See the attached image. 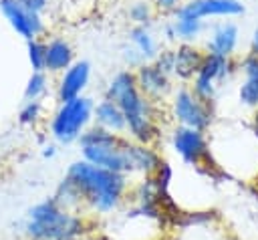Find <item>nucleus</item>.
Segmentation results:
<instances>
[{
	"mask_svg": "<svg viewBox=\"0 0 258 240\" xmlns=\"http://www.w3.org/2000/svg\"><path fill=\"white\" fill-rule=\"evenodd\" d=\"M77 143H79L81 159L93 165L123 173L127 177L153 175L163 161L155 145L137 143L127 135H117L97 125H91L79 137Z\"/></svg>",
	"mask_w": 258,
	"mask_h": 240,
	"instance_id": "1",
	"label": "nucleus"
},
{
	"mask_svg": "<svg viewBox=\"0 0 258 240\" xmlns=\"http://www.w3.org/2000/svg\"><path fill=\"white\" fill-rule=\"evenodd\" d=\"M169 113L175 125L191 127L200 131H206L214 121L212 101L198 97L189 85H179L177 89H173L169 101Z\"/></svg>",
	"mask_w": 258,
	"mask_h": 240,
	"instance_id": "6",
	"label": "nucleus"
},
{
	"mask_svg": "<svg viewBox=\"0 0 258 240\" xmlns=\"http://www.w3.org/2000/svg\"><path fill=\"white\" fill-rule=\"evenodd\" d=\"M93 125L105 129V131H111V133H117V135H125V115L121 111V107L115 103V101H109V99H101L95 103L93 107Z\"/></svg>",
	"mask_w": 258,
	"mask_h": 240,
	"instance_id": "16",
	"label": "nucleus"
},
{
	"mask_svg": "<svg viewBox=\"0 0 258 240\" xmlns=\"http://www.w3.org/2000/svg\"><path fill=\"white\" fill-rule=\"evenodd\" d=\"M91 79V65L87 61H75L64 73H60L58 77V85H56V99L58 103L77 99L83 95V91L87 89Z\"/></svg>",
	"mask_w": 258,
	"mask_h": 240,
	"instance_id": "12",
	"label": "nucleus"
},
{
	"mask_svg": "<svg viewBox=\"0 0 258 240\" xmlns=\"http://www.w3.org/2000/svg\"><path fill=\"white\" fill-rule=\"evenodd\" d=\"M46 89H48V79H46L44 71H38V73L32 71L26 91H24V97H26V101H38L46 93Z\"/></svg>",
	"mask_w": 258,
	"mask_h": 240,
	"instance_id": "20",
	"label": "nucleus"
},
{
	"mask_svg": "<svg viewBox=\"0 0 258 240\" xmlns=\"http://www.w3.org/2000/svg\"><path fill=\"white\" fill-rule=\"evenodd\" d=\"M163 34H165V40H169V42H171V40H177V38H175V30H173L171 20H169V22L163 26Z\"/></svg>",
	"mask_w": 258,
	"mask_h": 240,
	"instance_id": "27",
	"label": "nucleus"
},
{
	"mask_svg": "<svg viewBox=\"0 0 258 240\" xmlns=\"http://www.w3.org/2000/svg\"><path fill=\"white\" fill-rule=\"evenodd\" d=\"M93 99L85 95L58 103L48 121L50 137L60 145L77 143L79 137L93 125Z\"/></svg>",
	"mask_w": 258,
	"mask_h": 240,
	"instance_id": "5",
	"label": "nucleus"
},
{
	"mask_svg": "<svg viewBox=\"0 0 258 240\" xmlns=\"http://www.w3.org/2000/svg\"><path fill=\"white\" fill-rule=\"evenodd\" d=\"M252 133H254V137L258 141V107L254 109V117H252Z\"/></svg>",
	"mask_w": 258,
	"mask_h": 240,
	"instance_id": "30",
	"label": "nucleus"
},
{
	"mask_svg": "<svg viewBox=\"0 0 258 240\" xmlns=\"http://www.w3.org/2000/svg\"><path fill=\"white\" fill-rule=\"evenodd\" d=\"M175 58H173V77H177L183 83H191V79L198 75L206 52H202L194 42H179L177 48L173 50Z\"/></svg>",
	"mask_w": 258,
	"mask_h": 240,
	"instance_id": "14",
	"label": "nucleus"
},
{
	"mask_svg": "<svg viewBox=\"0 0 258 240\" xmlns=\"http://www.w3.org/2000/svg\"><path fill=\"white\" fill-rule=\"evenodd\" d=\"M28 61L34 73L44 71V58H46V42L40 38H32L28 40Z\"/></svg>",
	"mask_w": 258,
	"mask_h": 240,
	"instance_id": "21",
	"label": "nucleus"
},
{
	"mask_svg": "<svg viewBox=\"0 0 258 240\" xmlns=\"http://www.w3.org/2000/svg\"><path fill=\"white\" fill-rule=\"evenodd\" d=\"M73 63H75V50L67 38L52 36L46 40V58H44V71L46 73L60 75Z\"/></svg>",
	"mask_w": 258,
	"mask_h": 240,
	"instance_id": "15",
	"label": "nucleus"
},
{
	"mask_svg": "<svg viewBox=\"0 0 258 240\" xmlns=\"http://www.w3.org/2000/svg\"><path fill=\"white\" fill-rule=\"evenodd\" d=\"M95 228V220L85 212L62 208L52 196L26 210L22 220L24 240H83Z\"/></svg>",
	"mask_w": 258,
	"mask_h": 240,
	"instance_id": "4",
	"label": "nucleus"
},
{
	"mask_svg": "<svg viewBox=\"0 0 258 240\" xmlns=\"http://www.w3.org/2000/svg\"><path fill=\"white\" fill-rule=\"evenodd\" d=\"M155 8L161 12H177L181 8V0H155Z\"/></svg>",
	"mask_w": 258,
	"mask_h": 240,
	"instance_id": "25",
	"label": "nucleus"
},
{
	"mask_svg": "<svg viewBox=\"0 0 258 240\" xmlns=\"http://www.w3.org/2000/svg\"><path fill=\"white\" fill-rule=\"evenodd\" d=\"M105 99L115 101L125 115V135L137 143L155 145L161 133L157 103L149 101L137 87L133 71H119L105 89Z\"/></svg>",
	"mask_w": 258,
	"mask_h": 240,
	"instance_id": "3",
	"label": "nucleus"
},
{
	"mask_svg": "<svg viewBox=\"0 0 258 240\" xmlns=\"http://www.w3.org/2000/svg\"><path fill=\"white\" fill-rule=\"evenodd\" d=\"M169 141H171L173 151L187 165L204 167L208 171L216 169V163L212 161V151H210V141L206 137V131L175 125Z\"/></svg>",
	"mask_w": 258,
	"mask_h": 240,
	"instance_id": "7",
	"label": "nucleus"
},
{
	"mask_svg": "<svg viewBox=\"0 0 258 240\" xmlns=\"http://www.w3.org/2000/svg\"><path fill=\"white\" fill-rule=\"evenodd\" d=\"M238 38H240L238 26L230 20H224L212 28L210 38L206 40V50L224 58H232L238 48Z\"/></svg>",
	"mask_w": 258,
	"mask_h": 240,
	"instance_id": "13",
	"label": "nucleus"
},
{
	"mask_svg": "<svg viewBox=\"0 0 258 240\" xmlns=\"http://www.w3.org/2000/svg\"><path fill=\"white\" fill-rule=\"evenodd\" d=\"M64 177L75 186L83 212L95 218H107L119 212L129 202L131 177L77 159L67 167Z\"/></svg>",
	"mask_w": 258,
	"mask_h": 240,
	"instance_id": "2",
	"label": "nucleus"
},
{
	"mask_svg": "<svg viewBox=\"0 0 258 240\" xmlns=\"http://www.w3.org/2000/svg\"><path fill=\"white\" fill-rule=\"evenodd\" d=\"M42 155L44 157H54L56 155V147L54 145H44L42 147Z\"/></svg>",
	"mask_w": 258,
	"mask_h": 240,
	"instance_id": "31",
	"label": "nucleus"
},
{
	"mask_svg": "<svg viewBox=\"0 0 258 240\" xmlns=\"http://www.w3.org/2000/svg\"><path fill=\"white\" fill-rule=\"evenodd\" d=\"M171 24H173V30H175V38L179 42H194V40H198L200 34L204 32V28H206L204 20L185 18V16H173Z\"/></svg>",
	"mask_w": 258,
	"mask_h": 240,
	"instance_id": "19",
	"label": "nucleus"
},
{
	"mask_svg": "<svg viewBox=\"0 0 258 240\" xmlns=\"http://www.w3.org/2000/svg\"><path fill=\"white\" fill-rule=\"evenodd\" d=\"M0 10L10 20L12 28L26 40L38 38L44 32V20L40 14L26 10L18 0H0Z\"/></svg>",
	"mask_w": 258,
	"mask_h": 240,
	"instance_id": "9",
	"label": "nucleus"
},
{
	"mask_svg": "<svg viewBox=\"0 0 258 240\" xmlns=\"http://www.w3.org/2000/svg\"><path fill=\"white\" fill-rule=\"evenodd\" d=\"M129 18L135 26H147L153 18V8L147 2H135L129 6Z\"/></svg>",
	"mask_w": 258,
	"mask_h": 240,
	"instance_id": "22",
	"label": "nucleus"
},
{
	"mask_svg": "<svg viewBox=\"0 0 258 240\" xmlns=\"http://www.w3.org/2000/svg\"><path fill=\"white\" fill-rule=\"evenodd\" d=\"M240 69L244 73V81L238 89L240 103L256 109L258 107V56L252 52H246L244 58H240Z\"/></svg>",
	"mask_w": 258,
	"mask_h": 240,
	"instance_id": "17",
	"label": "nucleus"
},
{
	"mask_svg": "<svg viewBox=\"0 0 258 240\" xmlns=\"http://www.w3.org/2000/svg\"><path fill=\"white\" fill-rule=\"evenodd\" d=\"M129 42L137 50V54L143 58V63H151L157 56V42L147 26H133L129 30Z\"/></svg>",
	"mask_w": 258,
	"mask_h": 240,
	"instance_id": "18",
	"label": "nucleus"
},
{
	"mask_svg": "<svg viewBox=\"0 0 258 240\" xmlns=\"http://www.w3.org/2000/svg\"><path fill=\"white\" fill-rule=\"evenodd\" d=\"M133 75H135V83H137L139 91L149 101H153V103H159L169 93H173V89H171V77H167L165 73H161L153 63H143L141 67H137L133 71Z\"/></svg>",
	"mask_w": 258,
	"mask_h": 240,
	"instance_id": "11",
	"label": "nucleus"
},
{
	"mask_svg": "<svg viewBox=\"0 0 258 240\" xmlns=\"http://www.w3.org/2000/svg\"><path fill=\"white\" fill-rule=\"evenodd\" d=\"M83 240H111V238H109V236H107L105 232H99V230H93V232H91L89 236H85Z\"/></svg>",
	"mask_w": 258,
	"mask_h": 240,
	"instance_id": "28",
	"label": "nucleus"
},
{
	"mask_svg": "<svg viewBox=\"0 0 258 240\" xmlns=\"http://www.w3.org/2000/svg\"><path fill=\"white\" fill-rule=\"evenodd\" d=\"M26 10L34 12V14H40L46 6H48V0H18Z\"/></svg>",
	"mask_w": 258,
	"mask_h": 240,
	"instance_id": "26",
	"label": "nucleus"
},
{
	"mask_svg": "<svg viewBox=\"0 0 258 240\" xmlns=\"http://www.w3.org/2000/svg\"><path fill=\"white\" fill-rule=\"evenodd\" d=\"M230 71H232V58H224V56L206 52L204 63H202L198 75L191 79L189 87L198 97L212 101L216 95L218 83H222L230 75Z\"/></svg>",
	"mask_w": 258,
	"mask_h": 240,
	"instance_id": "8",
	"label": "nucleus"
},
{
	"mask_svg": "<svg viewBox=\"0 0 258 240\" xmlns=\"http://www.w3.org/2000/svg\"><path fill=\"white\" fill-rule=\"evenodd\" d=\"M250 52L258 56V28H256L254 34H252V40H250Z\"/></svg>",
	"mask_w": 258,
	"mask_h": 240,
	"instance_id": "29",
	"label": "nucleus"
},
{
	"mask_svg": "<svg viewBox=\"0 0 258 240\" xmlns=\"http://www.w3.org/2000/svg\"><path fill=\"white\" fill-rule=\"evenodd\" d=\"M244 12V4L240 0H187L173 16L185 18H210V16H238Z\"/></svg>",
	"mask_w": 258,
	"mask_h": 240,
	"instance_id": "10",
	"label": "nucleus"
},
{
	"mask_svg": "<svg viewBox=\"0 0 258 240\" xmlns=\"http://www.w3.org/2000/svg\"><path fill=\"white\" fill-rule=\"evenodd\" d=\"M173 58H175V52L171 50V48H167V50H159L157 52V56L151 61L161 73H165L167 77H173Z\"/></svg>",
	"mask_w": 258,
	"mask_h": 240,
	"instance_id": "24",
	"label": "nucleus"
},
{
	"mask_svg": "<svg viewBox=\"0 0 258 240\" xmlns=\"http://www.w3.org/2000/svg\"><path fill=\"white\" fill-rule=\"evenodd\" d=\"M40 113H42L40 101H26L24 107L20 109L18 119H20V123H24V125H34V123L40 119Z\"/></svg>",
	"mask_w": 258,
	"mask_h": 240,
	"instance_id": "23",
	"label": "nucleus"
}]
</instances>
